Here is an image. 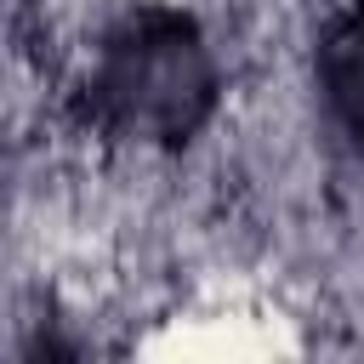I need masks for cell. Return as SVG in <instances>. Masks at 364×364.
<instances>
[{
  "label": "cell",
  "instance_id": "cell-1",
  "mask_svg": "<svg viewBox=\"0 0 364 364\" xmlns=\"http://www.w3.org/2000/svg\"><path fill=\"white\" fill-rule=\"evenodd\" d=\"M222 108V63L205 23L171 0H131L91 46L68 91L85 136L125 148H188Z\"/></svg>",
  "mask_w": 364,
  "mask_h": 364
},
{
  "label": "cell",
  "instance_id": "cell-2",
  "mask_svg": "<svg viewBox=\"0 0 364 364\" xmlns=\"http://www.w3.org/2000/svg\"><path fill=\"white\" fill-rule=\"evenodd\" d=\"M313 85L353 154H364V0H341L313 46Z\"/></svg>",
  "mask_w": 364,
  "mask_h": 364
}]
</instances>
